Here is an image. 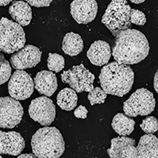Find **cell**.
Instances as JSON below:
<instances>
[{
    "label": "cell",
    "instance_id": "obj_1",
    "mask_svg": "<svg viewBox=\"0 0 158 158\" xmlns=\"http://www.w3.org/2000/svg\"><path fill=\"white\" fill-rule=\"evenodd\" d=\"M149 44L145 35L137 29L121 31L115 36L111 55L118 64L134 65L146 59Z\"/></svg>",
    "mask_w": 158,
    "mask_h": 158
},
{
    "label": "cell",
    "instance_id": "obj_2",
    "mask_svg": "<svg viewBox=\"0 0 158 158\" xmlns=\"http://www.w3.org/2000/svg\"><path fill=\"white\" fill-rule=\"evenodd\" d=\"M99 79L105 94L123 97L132 89L135 74L129 66L112 62L103 67Z\"/></svg>",
    "mask_w": 158,
    "mask_h": 158
},
{
    "label": "cell",
    "instance_id": "obj_3",
    "mask_svg": "<svg viewBox=\"0 0 158 158\" xmlns=\"http://www.w3.org/2000/svg\"><path fill=\"white\" fill-rule=\"evenodd\" d=\"M32 153L37 158H59L65 151V142L60 131L54 127L38 130L31 140Z\"/></svg>",
    "mask_w": 158,
    "mask_h": 158
},
{
    "label": "cell",
    "instance_id": "obj_4",
    "mask_svg": "<svg viewBox=\"0 0 158 158\" xmlns=\"http://www.w3.org/2000/svg\"><path fill=\"white\" fill-rule=\"evenodd\" d=\"M131 10L126 0H112L104 13L101 22L115 36L121 31L131 28Z\"/></svg>",
    "mask_w": 158,
    "mask_h": 158
},
{
    "label": "cell",
    "instance_id": "obj_5",
    "mask_svg": "<svg viewBox=\"0 0 158 158\" xmlns=\"http://www.w3.org/2000/svg\"><path fill=\"white\" fill-rule=\"evenodd\" d=\"M25 33L17 22L6 18L0 20V52L13 54L25 47Z\"/></svg>",
    "mask_w": 158,
    "mask_h": 158
},
{
    "label": "cell",
    "instance_id": "obj_6",
    "mask_svg": "<svg viewBox=\"0 0 158 158\" xmlns=\"http://www.w3.org/2000/svg\"><path fill=\"white\" fill-rule=\"evenodd\" d=\"M156 101L153 93L145 88L137 89L123 104V111L128 117L146 116L152 113Z\"/></svg>",
    "mask_w": 158,
    "mask_h": 158
},
{
    "label": "cell",
    "instance_id": "obj_7",
    "mask_svg": "<svg viewBox=\"0 0 158 158\" xmlns=\"http://www.w3.org/2000/svg\"><path fill=\"white\" fill-rule=\"evenodd\" d=\"M63 82L67 83L76 93L91 92L94 89L95 76L84 67L83 64L74 66L61 74Z\"/></svg>",
    "mask_w": 158,
    "mask_h": 158
},
{
    "label": "cell",
    "instance_id": "obj_8",
    "mask_svg": "<svg viewBox=\"0 0 158 158\" xmlns=\"http://www.w3.org/2000/svg\"><path fill=\"white\" fill-rule=\"evenodd\" d=\"M24 109L21 103L10 97L0 98V127H15L21 123Z\"/></svg>",
    "mask_w": 158,
    "mask_h": 158
},
{
    "label": "cell",
    "instance_id": "obj_9",
    "mask_svg": "<svg viewBox=\"0 0 158 158\" xmlns=\"http://www.w3.org/2000/svg\"><path fill=\"white\" fill-rule=\"evenodd\" d=\"M34 91V83L31 76L25 70H16L8 83L10 96L16 101L26 100Z\"/></svg>",
    "mask_w": 158,
    "mask_h": 158
},
{
    "label": "cell",
    "instance_id": "obj_10",
    "mask_svg": "<svg viewBox=\"0 0 158 158\" xmlns=\"http://www.w3.org/2000/svg\"><path fill=\"white\" fill-rule=\"evenodd\" d=\"M29 116L42 126L48 127L56 118V106L47 97H39L31 101L29 107Z\"/></svg>",
    "mask_w": 158,
    "mask_h": 158
},
{
    "label": "cell",
    "instance_id": "obj_11",
    "mask_svg": "<svg viewBox=\"0 0 158 158\" xmlns=\"http://www.w3.org/2000/svg\"><path fill=\"white\" fill-rule=\"evenodd\" d=\"M41 51L33 45H26L21 50L13 54L10 57V64L17 70L36 67L41 59Z\"/></svg>",
    "mask_w": 158,
    "mask_h": 158
},
{
    "label": "cell",
    "instance_id": "obj_12",
    "mask_svg": "<svg viewBox=\"0 0 158 158\" xmlns=\"http://www.w3.org/2000/svg\"><path fill=\"white\" fill-rule=\"evenodd\" d=\"M98 4L95 0H74L70 3V14L78 24H88L96 18Z\"/></svg>",
    "mask_w": 158,
    "mask_h": 158
},
{
    "label": "cell",
    "instance_id": "obj_13",
    "mask_svg": "<svg viewBox=\"0 0 158 158\" xmlns=\"http://www.w3.org/2000/svg\"><path fill=\"white\" fill-rule=\"evenodd\" d=\"M25 146V140L18 132L0 131V154L18 156L21 154Z\"/></svg>",
    "mask_w": 158,
    "mask_h": 158
},
{
    "label": "cell",
    "instance_id": "obj_14",
    "mask_svg": "<svg viewBox=\"0 0 158 158\" xmlns=\"http://www.w3.org/2000/svg\"><path fill=\"white\" fill-rule=\"evenodd\" d=\"M34 87L38 93L45 95L46 97H52L55 94L58 87V81L56 75L52 71L42 70L38 72L34 78Z\"/></svg>",
    "mask_w": 158,
    "mask_h": 158
},
{
    "label": "cell",
    "instance_id": "obj_15",
    "mask_svg": "<svg viewBox=\"0 0 158 158\" xmlns=\"http://www.w3.org/2000/svg\"><path fill=\"white\" fill-rule=\"evenodd\" d=\"M111 56V47L109 44L104 40L94 42L87 52V57L92 64L101 67L109 61Z\"/></svg>",
    "mask_w": 158,
    "mask_h": 158
},
{
    "label": "cell",
    "instance_id": "obj_16",
    "mask_svg": "<svg viewBox=\"0 0 158 158\" xmlns=\"http://www.w3.org/2000/svg\"><path fill=\"white\" fill-rule=\"evenodd\" d=\"M9 13L22 27L29 25L32 18L30 6L25 1H14L9 8Z\"/></svg>",
    "mask_w": 158,
    "mask_h": 158
},
{
    "label": "cell",
    "instance_id": "obj_17",
    "mask_svg": "<svg viewBox=\"0 0 158 158\" xmlns=\"http://www.w3.org/2000/svg\"><path fill=\"white\" fill-rule=\"evenodd\" d=\"M136 148V158H158V139L153 135L141 137Z\"/></svg>",
    "mask_w": 158,
    "mask_h": 158
},
{
    "label": "cell",
    "instance_id": "obj_18",
    "mask_svg": "<svg viewBox=\"0 0 158 158\" xmlns=\"http://www.w3.org/2000/svg\"><path fill=\"white\" fill-rule=\"evenodd\" d=\"M62 48L65 54L70 56H77L82 52L84 43L82 38L77 33L68 32L64 36L62 44Z\"/></svg>",
    "mask_w": 158,
    "mask_h": 158
},
{
    "label": "cell",
    "instance_id": "obj_19",
    "mask_svg": "<svg viewBox=\"0 0 158 158\" xmlns=\"http://www.w3.org/2000/svg\"><path fill=\"white\" fill-rule=\"evenodd\" d=\"M135 122L133 118L127 116L123 113H118L114 116L111 127L120 136L126 137L131 135L135 130Z\"/></svg>",
    "mask_w": 158,
    "mask_h": 158
},
{
    "label": "cell",
    "instance_id": "obj_20",
    "mask_svg": "<svg viewBox=\"0 0 158 158\" xmlns=\"http://www.w3.org/2000/svg\"><path fill=\"white\" fill-rule=\"evenodd\" d=\"M77 96L76 92L70 88H65L57 96V104L64 111H72L76 108Z\"/></svg>",
    "mask_w": 158,
    "mask_h": 158
},
{
    "label": "cell",
    "instance_id": "obj_21",
    "mask_svg": "<svg viewBox=\"0 0 158 158\" xmlns=\"http://www.w3.org/2000/svg\"><path fill=\"white\" fill-rule=\"evenodd\" d=\"M135 145L134 138L128 137H117L111 140V147L108 149V153L111 158H118V154L124 146L127 145Z\"/></svg>",
    "mask_w": 158,
    "mask_h": 158
},
{
    "label": "cell",
    "instance_id": "obj_22",
    "mask_svg": "<svg viewBox=\"0 0 158 158\" xmlns=\"http://www.w3.org/2000/svg\"><path fill=\"white\" fill-rule=\"evenodd\" d=\"M65 67V59L62 56L56 53H49L48 58V67L56 73L61 71Z\"/></svg>",
    "mask_w": 158,
    "mask_h": 158
},
{
    "label": "cell",
    "instance_id": "obj_23",
    "mask_svg": "<svg viewBox=\"0 0 158 158\" xmlns=\"http://www.w3.org/2000/svg\"><path fill=\"white\" fill-rule=\"evenodd\" d=\"M11 75V67L10 63L0 52V85L4 84L10 79Z\"/></svg>",
    "mask_w": 158,
    "mask_h": 158
},
{
    "label": "cell",
    "instance_id": "obj_24",
    "mask_svg": "<svg viewBox=\"0 0 158 158\" xmlns=\"http://www.w3.org/2000/svg\"><path fill=\"white\" fill-rule=\"evenodd\" d=\"M140 127L147 135H153L158 130L157 118L154 116L146 117L142 120V123L140 124Z\"/></svg>",
    "mask_w": 158,
    "mask_h": 158
},
{
    "label": "cell",
    "instance_id": "obj_25",
    "mask_svg": "<svg viewBox=\"0 0 158 158\" xmlns=\"http://www.w3.org/2000/svg\"><path fill=\"white\" fill-rule=\"evenodd\" d=\"M107 98V94L100 87H96L89 93L88 99L91 105L104 104Z\"/></svg>",
    "mask_w": 158,
    "mask_h": 158
},
{
    "label": "cell",
    "instance_id": "obj_26",
    "mask_svg": "<svg viewBox=\"0 0 158 158\" xmlns=\"http://www.w3.org/2000/svg\"><path fill=\"white\" fill-rule=\"evenodd\" d=\"M130 22L137 25H144L146 22V15L142 11L131 8L130 12Z\"/></svg>",
    "mask_w": 158,
    "mask_h": 158
},
{
    "label": "cell",
    "instance_id": "obj_27",
    "mask_svg": "<svg viewBox=\"0 0 158 158\" xmlns=\"http://www.w3.org/2000/svg\"><path fill=\"white\" fill-rule=\"evenodd\" d=\"M137 153V148L135 145L131 144L123 148L118 154V158H136Z\"/></svg>",
    "mask_w": 158,
    "mask_h": 158
},
{
    "label": "cell",
    "instance_id": "obj_28",
    "mask_svg": "<svg viewBox=\"0 0 158 158\" xmlns=\"http://www.w3.org/2000/svg\"><path fill=\"white\" fill-rule=\"evenodd\" d=\"M26 2L35 7H45L50 6L52 0H27Z\"/></svg>",
    "mask_w": 158,
    "mask_h": 158
},
{
    "label": "cell",
    "instance_id": "obj_29",
    "mask_svg": "<svg viewBox=\"0 0 158 158\" xmlns=\"http://www.w3.org/2000/svg\"><path fill=\"white\" fill-rule=\"evenodd\" d=\"M88 110L83 105H79L74 111V115L77 118H86Z\"/></svg>",
    "mask_w": 158,
    "mask_h": 158
},
{
    "label": "cell",
    "instance_id": "obj_30",
    "mask_svg": "<svg viewBox=\"0 0 158 158\" xmlns=\"http://www.w3.org/2000/svg\"><path fill=\"white\" fill-rule=\"evenodd\" d=\"M153 86H154L155 91L158 92V72L156 71L154 76V80H153Z\"/></svg>",
    "mask_w": 158,
    "mask_h": 158
},
{
    "label": "cell",
    "instance_id": "obj_31",
    "mask_svg": "<svg viewBox=\"0 0 158 158\" xmlns=\"http://www.w3.org/2000/svg\"><path fill=\"white\" fill-rule=\"evenodd\" d=\"M17 158H37L34 156L33 153H23V154L18 155Z\"/></svg>",
    "mask_w": 158,
    "mask_h": 158
},
{
    "label": "cell",
    "instance_id": "obj_32",
    "mask_svg": "<svg viewBox=\"0 0 158 158\" xmlns=\"http://www.w3.org/2000/svg\"><path fill=\"white\" fill-rule=\"evenodd\" d=\"M10 2V0H6V1H4V0H0V6H6Z\"/></svg>",
    "mask_w": 158,
    "mask_h": 158
},
{
    "label": "cell",
    "instance_id": "obj_33",
    "mask_svg": "<svg viewBox=\"0 0 158 158\" xmlns=\"http://www.w3.org/2000/svg\"><path fill=\"white\" fill-rule=\"evenodd\" d=\"M131 2H133V3H135V4H139V3H142V2H145V0H139V1H138V0H131Z\"/></svg>",
    "mask_w": 158,
    "mask_h": 158
},
{
    "label": "cell",
    "instance_id": "obj_34",
    "mask_svg": "<svg viewBox=\"0 0 158 158\" xmlns=\"http://www.w3.org/2000/svg\"><path fill=\"white\" fill-rule=\"evenodd\" d=\"M0 158H3V157H2V156H1V155H0Z\"/></svg>",
    "mask_w": 158,
    "mask_h": 158
}]
</instances>
